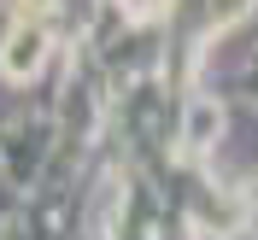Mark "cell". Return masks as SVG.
Returning a JSON list of instances; mask_svg holds the SVG:
<instances>
[{
  "instance_id": "obj_1",
  "label": "cell",
  "mask_w": 258,
  "mask_h": 240,
  "mask_svg": "<svg viewBox=\"0 0 258 240\" xmlns=\"http://www.w3.org/2000/svg\"><path fill=\"white\" fill-rule=\"evenodd\" d=\"M41 53H47V35L24 24V30L12 35V41H6V53H0V64H6V76H30L35 64H41Z\"/></svg>"
}]
</instances>
